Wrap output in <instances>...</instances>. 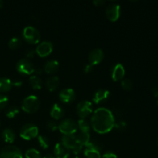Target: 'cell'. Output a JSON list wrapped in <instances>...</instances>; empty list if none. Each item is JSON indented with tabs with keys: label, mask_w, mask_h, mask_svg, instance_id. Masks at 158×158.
Segmentation results:
<instances>
[{
	"label": "cell",
	"mask_w": 158,
	"mask_h": 158,
	"mask_svg": "<svg viewBox=\"0 0 158 158\" xmlns=\"http://www.w3.org/2000/svg\"><path fill=\"white\" fill-rule=\"evenodd\" d=\"M115 125V118L112 111L105 107H99L91 117V127L99 134L110 132Z\"/></svg>",
	"instance_id": "cell-1"
},
{
	"label": "cell",
	"mask_w": 158,
	"mask_h": 158,
	"mask_svg": "<svg viewBox=\"0 0 158 158\" xmlns=\"http://www.w3.org/2000/svg\"><path fill=\"white\" fill-rule=\"evenodd\" d=\"M40 102L38 97L35 95H29L23 100L21 107L24 112L28 114H33L40 108Z\"/></svg>",
	"instance_id": "cell-2"
},
{
	"label": "cell",
	"mask_w": 158,
	"mask_h": 158,
	"mask_svg": "<svg viewBox=\"0 0 158 158\" xmlns=\"http://www.w3.org/2000/svg\"><path fill=\"white\" fill-rule=\"evenodd\" d=\"M23 36L27 43L31 44H36L41 39V35L38 29L32 26H27L23 29Z\"/></svg>",
	"instance_id": "cell-3"
},
{
	"label": "cell",
	"mask_w": 158,
	"mask_h": 158,
	"mask_svg": "<svg viewBox=\"0 0 158 158\" xmlns=\"http://www.w3.org/2000/svg\"><path fill=\"white\" fill-rule=\"evenodd\" d=\"M39 134V129L38 127L36 125L33 124V123H26L22 127L19 131L20 137L23 139L26 140H32V139L35 138L37 137Z\"/></svg>",
	"instance_id": "cell-4"
},
{
	"label": "cell",
	"mask_w": 158,
	"mask_h": 158,
	"mask_svg": "<svg viewBox=\"0 0 158 158\" xmlns=\"http://www.w3.org/2000/svg\"><path fill=\"white\" fill-rule=\"evenodd\" d=\"M58 129L63 135H72L77 133L78 126L72 119H65L60 122Z\"/></svg>",
	"instance_id": "cell-5"
},
{
	"label": "cell",
	"mask_w": 158,
	"mask_h": 158,
	"mask_svg": "<svg viewBox=\"0 0 158 158\" xmlns=\"http://www.w3.org/2000/svg\"><path fill=\"white\" fill-rule=\"evenodd\" d=\"M16 69L19 73L25 75H30L35 72L33 64L27 58H23L19 60L16 64Z\"/></svg>",
	"instance_id": "cell-6"
},
{
	"label": "cell",
	"mask_w": 158,
	"mask_h": 158,
	"mask_svg": "<svg viewBox=\"0 0 158 158\" xmlns=\"http://www.w3.org/2000/svg\"><path fill=\"white\" fill-rule=\"evenodd\" d=\"M0 158H23V153L17 147L9 145L2 149Z\"/></svg>",
	"instance_id": "cell-7"
},
{
	"label": "cell",
	"mask_w": 158,
	"mask_h": 158,
	"mask_svg": "<svg viewBox=\"0 0 158 158\" xmlns=\"http://www.w3.org/2000/svg\"><path fill=\"white\" fill-rule=\"evenodd\" d=\"M93 112L92 103L89 100H82L77 104V113L80 119H85Z\"/></svg>",
	"instance_id": "cell-8"
},
{
	"label": "cell",
	"mask_w": 158,
	"mask_h": 158,
	"mask_svg": "<svg viewBox=\"0 0 158 158\" xmlns=\"http://www.w3.org/2000/svg\"><path fill=\"white\" fill-rule=\"evenodd\" d=\"M53 46L50 41H43L38 44L35 49V53L40 57H46L52 52Z\"/></svg>",
	"instance_id": "cell-9"
},
{
	"label": "cell",
	"mask_w": 158,
	"mask_h": 158,
	"mask_svg": "<svg viewBox=\"0 0 158 158\" xmlns=\"http://www.w3.org/2000/svg\"><path fill=\"white\" fill-rule=\"evenodd\" d=\"M106 17L110 21L115 22L119 19L120 15V6L117 3H111L108 5L106 9Z\"/></svg>",
	"instance_id": "cell-10"
},
{
	"label": "cell",
	"mask_w": 158,
	"mask_h": 158,
	"mask_svg": "<svg viewBox=\"0 0 158 158\" xmlns=\"http://www.w3.org/2000/svg\"><path fill=\"white\" fill-rule=\"evenodd\" d=\"M60 100L64 103H70L75 100L76 93L72 88H65L63 89L59 94Z\"/></svg>",
	"instance_id": "cell-11"
},
{
	"label": "cell",
	"mask_w": 158,
	"mask_h": 158,
	"mask_svg": "<svg viewBox=\"0 0 158 158\" xmlns=\"http://www.w3.org/2000/svg\"><path fill=\"white\" fill-rule=\"evenodd\" d=\"M125 75V69L123 65L117 63L111 69V77L114 81L122 80Z\"/></svg>",
	"instance_id": "cell-12"
},
{
	"label": "cell",
	"mask_w": 158,
	"mask_h": 158,
	"mask_svg": "<svg viewBox=\"0 0 158 158\" xmlns=\"http://www.w3.org/2000/svg\"><path fill=\"white\" fill-rule=\"evenodd\" d=\"M103 56H104V53L101 49L97 48V49H93L89 54V63L93 66L99 64L103 60Z\"/></svg>",
	"instance_id": "cell-13"
},
{
	"label": "cell",
	"mask_w": 158,
	"mask_h": 158,
	"mask_svg": "<svg viewBox=\"0 0 158 158\" xmlns=\"http://www.w3.org/2000/svg\"><path fill=\"white\" fill-rule=\"evenodd\" d=\"M110 97V91L106 89H100L97 90L93 97V102L94 103H101L107 100Z\"/></svg>",
	"instance_id": "cell-14"
},
{
	"label": "cell",
	"mask_w": 158,
	"mask_h": 158,
	"mask_svg": "<svg viewBox=\"0 0 158 158\" xmlns=\"http://www.w3.org/2000/svg\"><path fill=\"white\" fill-rule=\"evenodd\" d=\"M54 156L56 158H68L69 156V150L61 143H57L54 148Z\"/></svg>",
	"instance_id": "cell-15"
},
{
	"label": "cell",
	"mask_w": 158,
	"mask_h": 158,
	"mask_svg": "<svg viewBox=\"0 0 158 158\" xmlns=\"http://www.w3.org/2000/svg\"><path fill=\"white\" fill-rule=\"evenodd\" d=\"M60 143L63 145H64L66 148L72 151L73 148L76 146L78 142L77 140V137H76L75 134H72V135H63L61 137V142Z\"/></svg>",
	"instance_id": "cell-16"
},
{
	"label": "cell",
	"mask_w": 158,
	"mask_h": 158,
	"mask_svg": "<svg viewBox=\"0 0 158 158\" xmlns=\"http://www.w3.org/2000/svg\"><path fill=\"white\" fill-rule=\"evenodd\" d=\"M50 115L55 120H59L64 116V109L58 103H54L51 107Z\"/></svg>",
	"instance_id": "cell-17"
},
{
	"label": "cell",
	"mask_w": 158,
	"mask_h": 158,
	"mask_svg": "<svg viewBox=\"0 0 158 158\" xmlns=\"http://www.w3.org/2000/svg\"><path fill=\"white\" fill-rule=\"evenodd\" d=\"M60 84V79L57 76H51L46 80V86L49 91H53L58 87Z\"/></svg>",
	"instance_id": "cell-18"
},
{
	"label": "cell",
	"mask_w": 158,
	"mask_h": 158,
	"mask_svg": "<svg viewBox=\"0 0 158 158\" xmlns=\"http://www.w3.org/2000/svg\"><path fill=\"white\" fill-rule=\"evenodd\" d=\"M2 137L5 142L9 143H13L15 140V134L11 128H6L2 133Z\"/></svg>",
	"instance_id": "cell-19"
},
{
	"label": "cell",
	"mask_w": 158,
	"mask_h": 158,
	"mask_svg": "<svg viewBox=\"0 0 158 158\" xmlns=\"http://www.w3.org/2000/svg\"><path fill=\"white\" fill-rule=\"evenodd\" d=\"M59 69V63L56 60H51L46 62L44 66V70L46 73H54Z\"/></svg>",
	"instance_id": "cell-20"
},
{
	"label": "cell",
	"mask_w": 158,
	"mask_h": 158,
	"mask_svg": "<svg viewBox=\"0 0 158 158\" xmlns=\"http://www.w3.org/2000/svg\"><path fill=\"white\" fill-rule=\"evenodd\" d=\"M12 86V82L6 77L0 78V92H8L11 89Z\"/></svg>",
	"instance_id": "cell-21"
},
{
	"label": "cell",
	"mask_w": 158,
	"mask_h": 158,
	"mask_svg": "<svg viewBox=\"0 0 158 158\" xmlns=\"http://www.w3.org/2000/svg\"><path fill=\"white\" fill-rule=\"evenodd\" d=\"M76 137H77V142L83 146H86L90 140V136L89 133L82 132V131H80V133L76 135Z\"/></svg>",
	"instance_id": "cell-22"
},
{
	"label": "cell",
	"mask_w": 158,
	"mask_h": 158,
	"mask_svg": "<svg viewBox=\"0 0 158 158\" xmlns=\"http://www.w3.org/2000/svg\"><path fill=\"white\" fill-rule=\"evenodd\" d=\"M29 83L34 89H40L42 88L41 79L36 75H32L29 77Z\"/></svg>",
	"instance_id": "cell-23"
},
{
	"label": "cell",
	"mask_w": 158,
	"mask_h": 158,
	"mask_svg": "<svg viewBox=\"0 0 158 158\" xmlns=\"http://www.w3.org/2000/svg\"><path fill=\"white\" fill-rule=\"evenodd\" d=\"M77 126H78L79 129L82 132H86L89 133V130H90V124L89 122L85 119H80L77 122Z\"/></svg>",
	"instance_id": "cell-24"
},
{
	"label": "cell",
	"mask_w": 158,
	"mask_h": 158,
	"mask_svg": "<svg viewBox=\"0 0 158 158\" xmlns=\"http://www.w3.org/2000/svg\"><path fill=\"white\" fill-rule=\"evenodd\" d=\"M84 156L86 158H101L100 151L88 148L85 149Z\"/></svg>",
	"instance_id": "cell-25"
},
{
	"label": "cell",
	"mask_w": 158,
	"mask_h": 158,
	"mask_svg": "<svg viewBox=\"0 0 158 158\" xmlns=\"http://www.w3.org/2000/svg\"><path fill=\"white\" fill-rule=\"evenodd\" d=\"M25 157L26 158H42L40 151L35 148H30L27 150L25 153Z\"/></svg>",
	"instance_id": "cell-26"
},
{
	"label": "cell",
	"mask_w": 158,
	"mask_h": 158,
	"mask_svg": "<svg viewBox=\"0 0 158 158\" xmlns=\"http://www.w3.org/2000/svg\"><path fill=\"white\" fill-rule=\"evenodd\" d=\"M19 108L16 107L15 106H9L6 111V115L8 118H14L17 114H19Z\"/></svg>",
	"instance_id": "cell-27"
},
{
	"label": "cell",
	"mask_w": 158,
	"mask_h": 158,
	"mask_svg": "<svg viewBox=\"0 0 158 158\" xmlns=\"http://www.w3.org/2000/svg\"><path fill=\"white\" fill-rule=\"evenodd\" d=\"M38 141L40 147L43 149H47L49 146V140L47 137L44 135L38 136Z\"/></svg>",
	"instance_id": "cell-28"
},
{
	"label": "cell",
	"mask_w": 158,
	"mask_h": 158,
	"mask_svg": "<svg viewBox=\"0 0 158 158\" xmlns=\"http://www.w3.org/2000/svg\"><path fill=\"white\" fill-rule=\"evenodd\" d=\"M21 45V40L18 37H13L9 41V47L12 49L18 48Z\"/></svg>",
	"instance_id": "cell-29"
},
{
	"label": "cell",
	"mask_w": 158,
	"mask_h": 158,
	"mask_svg": "<svg viewBox=\"0 0 158 158\" xmlns=\"http://www.w3.org/2000/svg\"><path fill=\"white\" fill-rule=\"evenodd\" d=\"M121 86L125 90H131L133 88V82L130 79H123L121 80Z\"/></svg>",
	"instance_id": "cell-30"
},
{
	"label": "cell",
	"mask_w": 158,
	"mask_h": 158,
	"mask_svg": "<svg viewBox=\"0 0 158 158\" xmlns=\"http://www.w3.org/2000/svg\"><path fill=\"white\" fill-rule=\"evenodd\" d=\"M86 148L97 150V151H101V149H102L101 145H100L98 142L95 141V140H89V143H87V145L86 146Z\"/></svg>",
	"instance_id": "cell-31"
},
{
	"label": "cell",
	"mask_w": 158,
	"mask_h": 158,
	"mask_svg": "<svg viewBox=\"0 0 158 158\" xmlns=\"http://www.w3.org/2000/svg\"><path fill=\"white\" fill-rule=\"evenodd\" d=\"M9 103V99L4 94H0V110L4 109Z\"/></svg>",
	"instance_id": "cell-32"
},
{
	"label": "cell",
	"mask_w": 158,
	"mask_h": 158,
	"mask_svg": "<svg viewBox=\"0 0 158 158\" xmlns=\"http://www.w3.org/2000/svg\"><path fill=\"white\" fill-rule=\"evenodd\" d=\"M47 127L50 131H55L56 130H58L59 128V124L56 121H53V120H50L47 123Z\"/></svg>",
	"instance_id": "cell-33"
},
{
	"label": "cell",
	"mask_w": 158,
	"mask_h": 158,
	"mask_svg": "<svg viewBox=\"0 0 158 158\" xmlns=\"http://www.w3.org/2000/svg\"><path fill=\"white\" fill-rule=\"evenodd\" d=\"M83 145H81L80 143H77V144H76V146L72 149V152L74 154H78L79 153H80V151H82V149H83Z\"/></svg>",
	"instance_id": "cell-34"
},
{
	"label": "cell",
	"mask_w": 158,
	"mask_h": 158,
	"mask_svg": "<svg viewBox=\"0 0 158 158\" xmlns=\"http://www.w3.org/2000/svg\"><path fill=\"white\" fill-rule=\"evenodd\" d=\"M114 127L118 130H123L127 127V123L125 121H122V120H120V121L117 122V123H115Z\"/></svg>",
	"instance_id": "cell-35"
},
{
	"label": "cell",
	"mask_w": 158,
	"mask_h": 158,
	"mask_svg": "<svg viewBox=\"0 0 158 158\" xmlns=\"http://www.w3.org/2000/svg\"><path fill=\"white\" fill-rule=\"evenodd\" d=\"M101 158H118L117 154L113 152H106L102 156Z\"/></svg>",
	"instance_id": "cell-36"
},
{
	"label": "cell",
	"mask_w": 158,
	"mask_h": 158,
	"mask_svg": "<svg viewBox=\"0 0 158 158\" xmlns=\"http://www.w3.org/2000/svg\"><path fill=\"white\" fill-rule=\"evenodd\" d=\"M35 53V50L34 49H29V50L26 51V56H27V58H32L34 56Z\"/></svg>",
	"instance_id": "cell-37"
},
{
	"label": "cell",
	"mask_w": 158,
	"mask_h": 158,
	"mask_svg": "<svg viewBox=\"0 0 158 158\" xmlns=\"http://www.w3.org/2000/svg\"><path fill=\"white\" fill-rule=\"evenodd\" d=\"M93 69H94V66L89 63V64H87L84 67V72L86 73H90Z\"/></svg>",
	"instance_id": "cell-38"
},
{
	"label": "cell",
	"mask_w": 158,
	"mask_h": 158,
	"mask_svg": "<svg viewBox=\"0 0 158 158\" xmlns=\"http://www.w3.org/2000/svg\"><path fill=\"white\" fill-rule=\"evenodd\" d=\"M94 4L97 6H101L103 5H104L105 1H103V0H94Z\"/></svg>",
	"instance_id": "cell-39"
},
{
	"label": "cell",
	"mask_w": 158,
	"mask_h": 158,
	"mask_svg": "<svg viewBox=\"0 0 158 158\" xmlns=\"http://www.w3.org/2000/svg\"><path fill=\"white\" fill-rule=\"evenodd\" d=\"M22 81H20V80H17V81H15V82H12V86H17V87H19V86H22Z\"/></svg>",
	"instance_id": "cell-40"
},
{
	"label": "cell",
	"mask_w": 158,
	"mask_h": 158,
	"mask_svg": "<svg viewBox=\"0 0 158 158\" xmlns=\"http://www.w3.org/2000/svg\"><path fill=\"white\" fill-rule=\"evenodd\" d=\"M152 93H153V95H154V97H158V88L157 87L153 88Z\"/></svg>",
	"instance_id": "cell-41"
},
{
	"label": "cell",
	"mask_w": 158,
	"mask_h": 158,
	"mask_svg": "<svg viewBox=\"0 0 158 158\" xmlns=\"http://www.w3.org/2000/svg\"><path fill=\"white\" fill-rule=\"evenodd\" d=\"M43 158H56L55 156L52 154H47L44 156Z\"/></svg>",
	"instance_id": "cell-42"
},
{
	"label": "cell",
	"mask_w": 158,
	"mask_h": 158,
	"mask_svg": "<svg viewBox=\"0 0 158 158\" xmlns=\"http://www.w3.org/2000/svg\"><path fill=\"white\" fill-rule=\"evenodd\" d=\"M36 74H40L42 73V69H40V68H35V72Z\"/></svg>",
	"instance_id": "cell-43"
},
{
	"label": "cell",
	"mask_w": 158,
	"mask_h": 158,
	"mask_svg": "<svg viewBox=\"0 0 158 158\" xmlns=\"http://www.w3.org/2000/svg\"><path fill=\"white\" fill-rule=\"evenodd\" d=\"M3 6V1H2V0H0V9H1L2 7Z\"/></svg>",
	"instance_id": "cell-44"
},
{
	"label": "cell",
	"mask_w": 158,
	"mask_h": 158,
	"mask_svg": "<svg viewBox=\"0 0 158 158\" xmlns=\"http://www.w3.org/2000/svg\"><path fill=\"white\" fill-rule=\"evenodd\" d=\"M73 158H80V157H73Z\"/></svg>",
	"instance_id": "cell-45"
},
{
	"label": "cell",
	"mask_w": 158,
	"mask_h": 158,
	"mask_svg": "<svg viewBox=\"0 0 158 158\" xmlns=\"http://www.w3.org/2000/svg\"><path fill=\"white\" fill-rule=\"evenodd\" d=\"M157 145H158V140H157Z\"/></svg>",
	"instance_id": "cell-46"
},
{
	"label": "cell",
	"mask_w": 158,
	"mask_h": 158,
	"mask_svg": "<svg viewBox=\"0 0 158 158\" xmlns=\"http://www.w3.org/2000/svg\"><path fill=\"white\" fill-rule=\"evenodd\" d=\"M157 104H158V101H157Z\"/></svg>",
	"instance_id": "cell-47"
}]
</instances>
